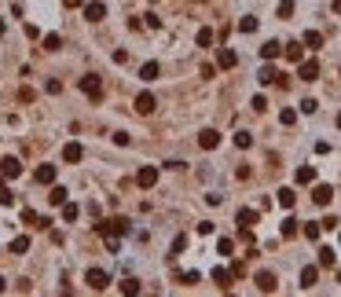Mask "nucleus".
Listing matches in <instances>:
<instances>
[{"label":"nucleus","mask_w":341,"mask_h":297,"mask_svg":"<svg viewBox=\"0 0 341 297\" xmlns=\"http://www.w3.org/2000/svg\"><path fill=\"white\" fill-rule=\"evenodd\" d=\"M121 293H125V297L143 293V283H139V279H121Z\"/></svg>","instance_id":"412c9836"},{"label":"nucleus","mask_w":341,"mask_h":297,"mask_svg":"<svg viewBox=\"0 0 341 297\" xmlns=\"http://www.w3.org/2000/svg\"><path fill=\"white\" fill-rule=\"evenodd\" d=\"M77 216H81V209H77L73 202H63V220L70 224V220H77Z\"/></svg>","instance_id":"473e14b6"},{"label":"nucleus","mask_w":341,"mask_h":297,"mask_svg":"<svg viewBox=\"0 0 341 297\" xmlns=\"http://www.w3.org/2000/svg\"><path fill=\"white\" fill-rule=\"evenodd\" d=\"M330 198H334V187L330 183H316L312 187V202H316V206H330Z\"/></svg>","instance_id":"6e6552de"},{"label":"nucleus","mask_w":341,"mask_h":297,"mask_svg":"<svg viewBox=\"0 0 341 297\" xmlns=\"http://www.w3.org/2000/svg\"><path fill=\"white\" fill-rule=\"evenodd\" d=\"M4 286H8V283H4V275H0V293H4Z\"/></svg>","instance_id":"603ef678"},{"label":"nucleus","mask_w":341,"mask_h":297,"mask_svg":"<svg viewBox=\"0 0 341 297\" xmlns=\"http://www.w3.org/2000/svg\"><path fill=\"white\" fill-rule=\"evenodd\" d=\"M0 176H4V180H19L22 176V162L19 158H4V162H0Z\"/></svg>","instance_id":"0eeeda50"},{"label":"nucleus","mask_w":341,"mask_h":297,"mask_svg":"<svg viewBox=\"0 0 341 297\" xmlns=\"http://www.w3.org/2000/svg\"><path fill=\"white\" fill-rule=\"evenodd\" d=\"M216 66H220V70H235L239 66V55L231 52V48H220V52H216Z\"/></svg>","instance_id":"1a4fd4ad"},{"label":"nucleus","mask_w":341,"mask_h":297,"mask_svg":"<svg viewBox=\"0 0 341 297\" xmlns=\"http://www.w3.org/2000/svg\"><path fill=\"white\" fill-rule=\"evenodd\" d=\"M150 4H158V0H150Z\"/></svg>","instance_id":"4d7b16f0"},{"label":"nucleus","mask_w":341,"mask_h":297,"mask_svg":"<svg viewBox=\"0 0 341 297\" xmlns=\"http://www.w3.org/2000/svg\"><path fill=\"white\" fill-rule=\"evenodd\" d=\"M132 106H136V114H143V118H147V114H154V110H158V99H154L150 92H139Z\"/></svg>","instance_id":"20e7f679"},{"label":"nucleus","mask_w":341,"mask_h":297,"mask_svg":"<svg viewBox=\"0 0 341 297\" xmlns=\"http://www.w3.org/2000/svg\"><path fill=\"white\" fill-rule=\"evenodd\" d=\"M275 15H279V19H290V15H293V0H279Z\"/></svg>","instance_id":"f704fd0d"},{"label":"nucleus","mask_w":341,"mask_h":297,"mask_svg":"<svg viewBox=\"0 0 341 297\" xmlns=\"http://www.w3.org/2000/svg\"><path fill=\"white\" fill-rule=\"evenodd\" d=\"M297 77L301 81H319V62L316 59H301L297 62Z\"/></svg>","instance_id":"39448f33"},{"label":"nucleus","mask_w":341,"mask_h":297,"mask_svg":"<svg viewBox=\"0 0 341 297\" xmlns=\"http://www.w3.org/2000/svg\"><path fill=\"white\" fill-rule=\"evenodd\" d=\"M337 129H341V114H337Z\"/></svg>","instance_id":"5fc2aeb1"},{"label":"nucleus","mask_w":341,"mask_h":297,"mask_svg":"<svg viewBox=\"0 0 341 297\" xmlns=\"http://www.w3.org/2000/svg\"><path fill=\"white\" fill-rule=\"evenodd\" d=\"M66 195H70V191H66L63 183H52V191H48V202H52V206H63V202H66Z\"/></svg>","instance_id":"aec40b11"},{"label":"nucleus","mask_w":341,"mask_h":297,"mask_svg":"<svg viewBox=\"0 0 341 297\" xmlns=\"http://www.w3.org/2000/svg\"><path fill=\"white\" fill-rule=\"evenodd\" d=\"M319 224H323V228H327V231H334V228H337L341 220H337V216H327V220H319Z\"/></svg>","instance_id":"09e8293b"},{"label":"nucleus","mask_w":341,"mask_h":297,"mask_svg":"<svg viewBox=\"0 0 341 297\" xmlns=\"http://www.w3.org/2000/svg\"><path fill=\"white\" fill-rule=\"evenodd\" d=\"M279 121H283V125H286V129H290V125H293V121H297V110H293V106H286V110H283V114H279Z\"/></svg>","instance_id":"4c0bfd02"},{"label":"nucleus","mask_w":341,"mask_h":297,"mask_svg":"<svg viewBox=\"0 0 341 297\" xmlns=\"http://www.w3.org/2000/svg\"><path fill=\"white\" fill-rule=\"evenodd\" d=\"M316 110H319L316 99H301V114H316Z\"/></svg>","instance_id":"37998d69"},{"label":"nucleus","mask_w":341,"mask_h":297,"mask_svg":"<svg viewBox=\"0 0 341 297\" xmlns=\"http://www.w3.org/2000/svg\"><path fill=\"white\" fill-rule=\"evenodd\" d=\"M81 8H85L88 22H103L106 19V4H103V0H88V4H81Z\"/></svg>","instance_id":"423d86ee"},{"label":"nucleus","mask_w":341,"mask_h":297,"mask_svg":"<svg viewBox=\"0 0 341 297\" xmlns=\"http://www.w3.org/2000/svg\"><path fill=\"white\" fill-rule=\"evenodd\" d=\"M11 202H15L11 187H8V183H0V206H11Z\"/></svg>","instance_id":"58836bf2"},{"label":"nucleus","mask_w":341,"mask_h":297,"mask_svg":"<svg viewBox=\"0 0 341 297\" xmlns=\"http://www.w3.org/2000/svg\"><path fill=\"white\" fill-rule=\"evenodd\" d=\"M59 48H63V37H59V33H48V37H44V52H59Z\"/></svg>","instance_id":"c756f323"},{"label":"nucleus","mask_w":341,"mask_h":297,"mask_svg":"<svg viewBox=\"0 0 341 297\" xmlns=\"http://www.w3.org/2000/svg\"><path fill=\"white\" fill-rule=\"evenodd\" d=\"M257 52H260V59H264V62H272V59H279V55H283V44H279V41H264Z\"/></svg>","instance_id":"9b49d317"},{"label":"nucleus","mask_w":341,"mask_h":297,"mask_svg":"<svg viewBox=\"0 0 341 297\" xmlns=\"http://www.w3.org/2000/svg\"><path fill=\"white\" fill-rule=\"evenodd\" d=\"M235 220H239V228H250V231H253V224L260 220V213H257V209H239Z\"/></svg>","instance_id":"f3484780"},{"label":"nucleus","mask_w":341,"mask_h":297,"mask_svg":"<svg viewBox=\"0 0 341 297\" xmlns=\"http://www.w3.org/2000/svg\"><path fill=\"white\" fill-rule=\"evenodd\" d=\"M19 99H22V103H33L37 92H33V88H19Z\"/></svg>","instance_id":"c03bdc74"},{"label":"nucleus","mask_w":341,"mask_h":297,"mask_svg":"<svg viewBox=\"0 0 341 297\" xmlns=\"http://www.w3.org/2000/svg\"><path fill=\"white\" fill-rule=\"evenodd\" d=\"M301 231H305V239H312V242H319V231H323V224H305Z\"/></svg>","instance_id":"e433bc0d"},{"label":"nucleus","mask_w":341,"mask_h":297,"mask_svg":"<svg viewBox=\"0 0 341 297\" xmlns=\"http://www.w3.org/2000/svg\"><path fill=\"white\" fill-rule=\"evenodd\" d=\"M158 73H162L158 62H143V66H139V77H143V81H158Z\"/></svg>","instance_id":"4be33fe9"},{"label":"nucleus","mask_w":341,"mask_h":297,"mask_svg":"<svg viewBox=\"0 0 341 297\" xmlns=\"http://www.w3.org/2000/svg\"><path fill=\"white\" fill-rule=\"evenodd\" d=\"M293 180H297V183H316V169L312 165H301L297 173H293Z\"/></svg>","instance_id":"393cba45"},{"label":"nucleus","mask_w":341,"mask_h":297,"mask_svg":"<svg viewBox=\"0 0 341 297\" xmlns=\"http://www.w3.org/2000/svg\"><path fill=\"white\" fill-rule=\"evenodd\" d=\"M216 253H220V257H231V253H235V242H231V239H220V242H216Z\"/></svg>","instance_id":"c9c22d12"},{"label":"nucleus","mask_w":341,"mask_h":297,"mask_svg":"<svg viewBox=\"0 0 341 297\" xmlns=\"http://www.w3.org/2000/svg\"><path fill=\"white\" fill-rule=\"evenodd\" d=\"M293 202H297L293 187H279V206H283V209H293Z\"/></svg>","instance_id":"5701e85b"},{"label":"nucleus","mask_w":341,"mask_h":297,"mask_svg":"<svg viewBox=\"0 0 341 297\" xmlns=\"http://www.w3.org/2000/svg\"><path fill=\"white\" fill-rule=\"evenodd\" d=\"M198 279H202V275H198V272H183V275H180V283H183V286H195Z\"/></svg>","instance_id":"79ce46f5"},{"label":"nucleus","mask_w":341,"mask_h":297,"mask_svg":"<svg viewBox=\"0 0 341 297\" xmlns=\"http://www.w3.org/2000/svg\"><path fill=\"white\" fill-rule=\"evenodd\" d=\"M253 110L264 114V110H268V99H264V96H253Z\"/></svg>","instance_id":"a18cd8bd"},{"label":"nucleus","mask_w":341,"mask_h":297,"mask_svg":"<svg viewBox=\"0 0 341 297\" xmlns=\"http://www.w3.org/2000/svg\"><path fill=\"white\" fill-rule=\"evenodd\" d=\"M253 283H257L260 293H275V275H272V272H257V275H253Z\"/></svg>","instance_id":"ddd939ff"},{"label":"nucleus","mask_w":341,"mask_h":297,"mask_svg":"<svg viewBox=\"0 0 341 297\" xmlns=\"http://www.w3.org/2000/svg\"><path fill=\"white\" fill-rule=\"evenodd\" d=\"M235 147H239V151H250V147H253V136H250V132H235Z\"/></svg>","instance_id":"7c9ffc66"},{"label":"nucleus","mask_w":341,"mask_h":297,"mask_svg":"<svg viewBox=\"0 0 341 297\" xmlns=\"http://www.w3.org/2000/svg\"><path fill=\"white\" fill-rule=\"evenodd\" d=\"M183 249H187V235H176V239H173V257L183 253Z\"/></svg>","instance_id":"a19ab883"},{"label":"nucleus","mask_w":341,"mask_h":297,"mask_svg":"<svg viewBox=\"0 0 341 297\" xmlns=\"http://www.w3.org/2000/svg\"><path fill=\"white\" fill-rule=\"evenodd\" d=\"M334 15H341V0H334Z\"/></svg>","instance_id":"3c124183"},{"label":"nucleus","mask_w":341,"mask_h":297,"mask_svg":"<svg viewBox=\"0 0 341 297\" xmlns=\"http://www.w3.org/2000/svg\"><path fill=\"white\" fill-rule=\"evenodd\" d=\"M337 239H341V228H337Z\"/></svg>","instance_id":"6e6d98bb"},{"label":"nucleus","mask_w":341,"mask_h":297,"mask_svg":"<svg viewBox=\"0 0 341 297\" xmlns=\"http://www.w3.org/2000/svg\"><path fill=\"white\" fill-rule=\"evenodd\" d=\"M77 85H81V92H85V96H88L92 103H99V99H103V81H99L96 73H85Z\"/></svg>","instance_id":"f257e3e1"},{"label":"nucleus","mask_w":341,"mask_h":297,"mask_svg":"<svg viewBox=\"0 0 341 297\" xmlns=\"http://www.w3.org/2000/svg\"><path fill=\"white\" fill-rule=\"evenodd\" d=\"M279 231H283V239H297V235H301V228H297L293 216H290V220H283V228H279Z\"/></svg>","instance_id":"bb28decb"},{"label":"nucleus","mask_w":341,"mask_h":297,"mask_svg":"<svg viewBox=\"0 0 341 297\" xmlns=\"http://www.w3.org/2000/svg\"><path fill=\"white\" fill-rule=\"evenodd\" d=\"M81 158H85V147H81V143H66V147H63V162H66V165H77Z\"/></svg>","instance_id":"4468645a"},{"label":"nucleus","mask_w":341,"mask_h":297,"mask_svg":"<svg viewBox=\"0 0 341 297\" xmlns=\"http://www.w3.org/2000/svg\"><path fill=\"white\" fill-rule=\"evenodd\" d=\"M0 33H4V19H0Z\"/></svg>","instance_id":"864d4df0"},{"label":"nucleus","mask_w":341,"mask_h":297,"mask_svg":"<svg viewBox=\"0 0 341 297\" xmlns=\"http://www.w3.org/2000/svg\"><path fill=\"white\" fill-rule=\"evenodd\" d=\"M11 253H29V235H19L11 242Z\"/></svg>","instance_id":"2f4dec72"},{"label":"nucleus","mask_w":341,"mask_h":297,"mask_svg":"<svg viewBox=\"0 0 341 297\" xmlns=\"http://www.w3.org/2000/svg\"><path fill=\"white\" fill-rule=\"evenodd\" d=\"M305 48H323V33H319V29H308V33H305Z\"/></svg>","instance_id":"cd10ccee"},{"label":"nucleus","mask_w":341,"mask_h":297,"mask_svg":"<svg viewBox=\"0 0 341 297\" xmlns=\"http://www.w3.org/2000/svg\"><path fill=\"white\" fill-rule=\"evenodd\" d=\"M334 261H337V253L330 246H319V268H334Z\"/></svg>","instance_id":"b1692460"},{"label":"nucleus","mask_w":341,"mask_h":297,"mask_svg":"<svg viewBox=\"0 0 341 297\" xmlns=\"http://www.w3.org/2000/svg\"><path fill=\"white\" fill-rule=\"evenodd\" d=\"M136 183H139V187H154V183H158V169H154V165H143V169L136 173Z\"/></svg>","instance_id":"9d476101"},{"label":"nucleus","mask_w":341,"mask_h":297,"mask_svg":"<svg viewBox=\"0 0 341 297\" xmlns=\"http://www.w3.org/2000/svg\"><path fill=\"white\" fill-rule=\"evenodd\" d=\"M22 224H33V228H41V216H37L33 209H22Z\"/></svg>","instance_id":"ea45409f"},{"label":"nucleus","mask_w":341,"mask_h":297,"mask_svg":"<svg viewBox=\"0 0 341 297\" xmlns=\"http://www.w3.org/2000/svg\"><path fill=\"white\" fill-rule=\"evenodd\" d=\"M213 283L220 286V290H228V286H231V272H228V268H213Z\"/></svg>","instance_id":"a878e982"},{"label":"nucleus","mask_w":341,"mask_h":297,"mask_svg":"<svg viewBox=\"0 0 341 297\" xmlns=\"http://www.w3.org/2000/svg\"><path fill=\"white\" fill-rule=\"evenodd\" d=\"M103 235H129L132 231V224L125 220V216H110V220H103V224H96Z\"/></svg>","instance_id":"f03ea898"},{"label":"nucleus","mask_w":341,"mask_h":297,"mask_svg":"<svg viewBox=\"0 0 341 297\" xmlns=\"http://www.w3.org/2000/svg\"><path fill=\"white\" fill-rule=\"evenodd\" d=\"M283 55H286L290 62H301V59H305V48H301V41H290V44H283Z\"/></svg>","instance_id":"a211bd4d"},{"label":"nucleus","mask_w":341,"mask_h":297,"mask_svg":"<svg viewBox=\"0 0 341 297\" xmlns=\"http://www.w3.org/2000/svg\"><path fill=\"white\" fill-rule=\"evenodd\" d=\"M195 41H198V48H209V44H213V29H206V26H202Z\"/></svg>","instance_id":"72a5a7b5"},{"label":"nucleus","mask_w":341,"mask_h":297,"mask_svg":"<svg viewBox=\"0 0 341 297\" xmlns=\"http://www.w3.org/2000/svg\"><path fill=\"white\" fill-rule=\"evenodd\" d=\"M114 143L118 147H129V132H114Z\"/></svg>","instance_id":"de8ad7c7"},{"label":"nucleus","mask_w":341,"mask_h":297,"mask_svg":"<svg viewBox=\"0 0 341 297\" xmlns=\"http://www.w3.org/2000/svg\"><path fill=\"white\" fill-rule=\"evenodd\" d=\"M257 81H260V85H275V81H279V70L272 66V62H264V66H260V73H257Z\"/></svg>","instance_id":"6ab92c4d"},{"label":"nucleus","mask_w":341,"mask_h":297,"mask_svg":"<svg viewBox=\"0 0 341 297\" xmlns=\"http://www.w3.org/2000/svg\"><path fill=\"white\" fill-rule=\"evenodd\" d=\"M33 180H37V183H44V187H52V183H55V165H37Z\"/></svg>","instance_id":"dca6fc26"},{"label":"nucleus","mask_w":341,"mask_h":297,"mask_svg":"<svg viewBox=\"0 0 341 297\" xmlns=\"http://www.w3.org/2000/svg\"><path fill=\"white\" fill-rule=\"evenodd\" d=\"M239 29H242V33H257V19H253V15H242V19H239Z\"/></svg>","instance_id":"c85d7f7f"},{"label":"nucleus","mask_w":341,"mask_h":297,"mask_svg":"<svg viewBox=\"0 0 341 297\" xmlns=\"http://www.w3.org/2000/svg\"><path fill=\"white\" fill-rule=\"evenodd\" d=\"M319 279V264H308V268H301V290H312Z\"/></svg>","instance_id":"2eb2a0df"},{"label":"nucleus","mask_w":341,"mask_h":297,"mask_svg":"<svg viewBox=\"0 0 341 297\" xmlns=\"http://www.w3.org/2000/svg\"><path fill=\"white\" fill-rule=\"evenodd\" d=\"M63 4H66V8H81V4H85V0H63Z\"/></svg>","instance_id":"8fccbe9b"},{"label":"nucleus","mask_w":341,"mask_h":297,"mask_svg":"<svg viewBox=\"0 0 341 297\" xmlns=\"http://www.w3.org/2000/svg\"><path fill=\"white\" fill-rule=\"evenodd\" d=\"M198 147H202V151L220 147V132H216V129H202V136H198Z\"/></svg>","instance_id":"f8f14e48"},{"label":"nucleus","mask_w":341,"mask_h":297,"mask_svg":"<svg viewBox=\"0 0 341 297\" xmlns=\"http://www.w3.org/2000/svg\"><path fill=\"white\" fill-rule=\"evenodd\" d=\"M143 19H147V26H150V29H158V26H162V19H158V15H154V11H147Z\"/></svg>","instance_id":"49530a36"},{"label":"nucleus","mask_w":341,"mask_h":297,"mask_svg":"<svg viewBox=\"0 0 341 297\" xmlns=\"http://www.w3.org/2000/svg\"><path fill=\"white\" fill-rule=\"evenodd\" d=\"M85 283L96 290V293H103L106 286H110V275H106L103 268H88V272H85Z\"/></svg>","instance_id":"7ed1b4c3"}]
</instances>
